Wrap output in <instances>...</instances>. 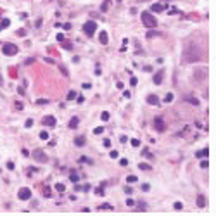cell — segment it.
<instances>
[{
  "mask_svg": "<svg viewBox=\"0 0 216 216\" xmlns=\"http://www.w3.org/2000/svg\"><path fill=\"white\" fill-rule=\"evenodd\" d=\"M156 35H157L156 31H150V33H147V36H149V38H152V36H156Z\"/></svg>",
  "mask_w": 216,
  "mask_h": 216,
  "instance_id": "obj_48",
  "label": "cell"
},
{
  "mask_svg": "<svg viewBox=\"0 0 216 216\" xmlns=\"http://www.w3.org/2000/svg\"><path fill=\"white\" fill-rule=\"evenodd\" d=\"M78 123H80L78 118H71V121H69V128H76L78 126Z\"/></svg>",
  "mask_w": 216,
  "mask_h": 216,
  "instance_id": "obj_17",
  "label": "cell"
},
{
  "mask_svg": "<svg viewBox=\"0 0 216 216\" xmlns=\"http://www.w3.org/2000/svg\"><path fill=\"white\" fill-rule=\"evenodd\" d=\"M207 166H209V163H207V159H204V161H201V168H202V169H207Z\"/></svg>",
  "mask_w": 216,
  "mask_h": 216,
  "instance_id": "obj_27",
  "label": "cell"
},
{
  "mask_svg": "<svg viewBox=\"0 0 216 216\" xmlns=\"http://www.w3.org/2000/svg\"><path fill=\"white\" fill-rule=\"evenodd\" d=\"M38 104H40V106H43V104H49V100H45V99H40Z\"/></svg>",
  "mask_w": 216,
  "mask_h": 216,
  "instance_id": "obj_46",
  "label": "cell"
},
{
  "mask_svg": "<svg viewBox=\"0 0 216 216\" xmlns=\"http://www.w3.org/2000/svg\"><path fill=\"white\" fill-rule=\"evenodd\" d=\"M207 154H209V149L206 147V149H202V150H199L195 156H197V157H207Z\"/></svg>",
  "mask_w": 216,
  "mask_h": 216,
  "instance_id": "obj_16",
  "label": "cell"
},
{
  "mask_svg": "<svg viewBox=\"0 0 216 216\" xmlns=\"http://www.w3.org/2000/svg\"><path fill=\"white\" fill-rule=\"evenodd\" d=\"M164 9H166V4H152L150 5V10L152 12H163Z\"/></svg>",
  "mask_w": 216,
  "mask_h": 216,
  "instance_id": "obj_8",
  "label": "cell"
},
{
  "mask_svg": "<svg viewBox=\"0 0 216 216\" xmlns=\"http://www.w3.org/2000/svg\"><path fill=\"white\" fill-rule=\"evenodd\" d=\"M61 73H62L64 76H69V73H68V69H66V66H61Z\"/></svg>",
  "mask_w": 216,
  "mask_h": 216,
  "instance_id": "obj_29",
  "label": "cell"
},
{
  "mask_svg": "<svg viewBox=\"0 0 216 216\" xmlns=\"http://www.w3.org/2000/svg\"><path fill=\"white\" fill-rule=\"evenodd\" d=\"M85 142H87V138L85 137H76L74 138V145H76V147H83Z\"/></svg>",
  "mask_w": 216,
  "mask_h": 216,
  "instance_id": "obj_11",
  "label": "cell"
},
{
  "mask_svg": "<svg viewBox=\"0 0 216 216\" xmlns=\"http://www.w3.org/2000/svg\"><path fill=\"white\" fill-rule=\"evenodd\" d=\"M31 156H33L35 161H38V163H47V156H45V152H43L42 149H35Z\"/></svg>",
  "mask_w": 216,
  "mask_h": 216,
  "instance_id": "obj_5",
  "label": "cell"
},
{
  "mask_svg": "<svg viewBox=\"0 0 216 216\" xmlns=\"http://www.w3.org/2000/svg\"><path fill=\"white\" fill-rule=\"evenodd\" d=\"M57 42H64V35H62V33L57 35Z\"/></svg>",
  "mask_w": 216,
  "mask_h": 216,
  "instance_id": "obj_44",
  "label": "cell"
},
{
  "mask_svg": "<svg viewBox=\"0 0 216 216\" xmlns=\"http://www.w3.org/2000/svg\"><path fill=\"white\" fill-rule=\"evenodd\" d=\"M24 126H26V128H31V126H33V119H26Z\"/></svg>",
  "mask_w": 216,
  "mask_h": 216,
  "instance_id": "obj_31",
  "label": "cell"
},
{
  "mask_svg": "<svg viewBox=\"0 0 216 216\" xmlns=\"http://www.w3.org/2000/svg\"><path fill=\"white\" fill-rule=\"evenodd\" d=\"M100 209H112V206H111V204H102Z\"/></svg>",
  "mask_w": 216,
  "mask_h": 216,
  "instance_id": "obj_41",
  "label": "cell"
},
{
  "mask_svg": "<svg viewBox=\"0 0 216 216\" xmlns=\"http://www.w3.org/2000/svg\"><path fill=\"white\" fill-rule=\"evenodd\" d=\"M123 97H125V99H130V97H131V93H130L128 90H125V92H123Z\"/></svg>",
  "mask_w": 216,
  "mask_h": 216,
  "instance_id": "obj_39",
  "label": "cell"
},
{
  "mask_svg": "<svg viewBox=\"0 0 216 216\" xmlns=\"http://www.w3.org/2000/svg\"><path fill=\"white\" fill-rule=\"evenodd\" d=\"M99 40H100V43H102V45H107V43H109L107 33H106V31H102V33H100V36H99Z\"/></svg>",
  "mask_w": 216,
  "mask_h": 216,
  "instance_id": "obj_10",
  "label": "cell"
},
{
  "mask_svg": "<svg viewBox=\"0 0 216 216\" xmlns=\"http://www.w3.org/2000/svg\"><path fill=\"white\" fill-rule=\"evenodd\" d=\"M0 30H2V28H0Z\"/></svg>",
  "mask_w": 216,
  "mask_h": 216,
  "instance_id": "obj_55",
  "label": "cell"
},
{
  "mask_svg": "<svg viewBox=\"0 0 216 216\" xmlns=\"http://www.w3.org/2000/svg\"><path fill=\"white\" fill-rule=\"evenodd\" d=\"M69 180H71V182H74V183H76V182H78V180H80V175H78V173H74V171H73V173H71V175H69Z\"/></svg>",
  "mask_w": 216,
  "mask_h": 216,
  "instance_id": "obj_20",
  "label": "cell"
},
{
  "mask_svg": "<svg viewBox=\"0 0 216 216\" xmlns=\"http://www.w3.org/2000/svg\"><path fill=\"white\" fill-rule=\"evenodd\" d=\"M55 190H57V192H61V194H62V192H64V190H66V185H64V183H57V185H55Z\"/></svg>",
  "mask_w": 216,
  "mask_h": 216,
  "instance_id": "obj_22",
  "label": "cell"
},
{
  "mask_svg": "<svg viewBox=\"0 0 216 216\" xmlns=\"http://www.w3.org/2000/svg\"><path fill=\"white\" fill-rule=\"evenodd\" d=\"M109 156L112 157V159H116V157H119V152H118V150H111V154H109Z\"/></svg>",
  "mask_w": 216,
  "mask_h": 216,
  "instance_id": "obj_28",
  "label": "cell"
},
{
  "mask_svg": "<svg viewBox=\"0 0 216 216\" xmlns=\"http://www.w3.org/2000/svg\"><path fill=\"white\" fill-rule=\"evenodd\" d=\"M164 100H166V102H173V93H168Z\"/></svg>",
  "mask_w": 216,
  "mask_h": 216,
  "instance_id": "obj_33",
  "label": "cell"
},
{
  "mask_svg": "<svg viewBox=\"0 0 216 216\" xmlns=\"http://www.w3.org/2000/svg\"><path fill=\"white\" fill-rule=\"evenodd\" d=\"M0 87H4V78H2V74H0Z\"/></svg>",
  "mask_w": 216,
  "mask_h": 216,
  "instance_id": "obj_54",
  "label": "cell"
},
{
  "mask_svg": "<svg viewBox=\"0 0 216 216\" xmlns=\"http://www.w3.org/2000/svg\"><path fill=\"white\" fill-rule=\"evenodd\" d=\"M100 118H102V121H107V119L111 118V116H109V112H107V111H104V112L100 114Z\"/></svg>",
  "mask_w": 216,
  "mask_h": 216,
  "instance_id": "obj_25",
  "label": "cell"
},
{
  "mask_svg": "<svg viewBox=\"0 0 216 216\" xmlns=\"http://www.w3.org/2000/svg\"><path fill=\"white\" fill-rule=\"evenodd\" d=\"M187 100H188L192 106H199V104H201V102H199V99H195V97H188Z\"/></svg>",
  "mask_w": 216,
  "mask_h": 216,
  "instance_id": "obj_21",
  "label": "cell"
},
{
  "mask_svg": "<svg viewBox=\"0 0 216 216\" xmlns=\"http://www.w3.org/2000/svg\"><path fill=\"white\" fill-rule=\"evenodd\" d=\"M147 102L150 104V106H157L159 99H157V95H149V97H147Z\"/></svg>",
  "mask_w": 216,
  "mask_h": 216,
  "instance_id": "obj_12",
  "label": "cell"
},
{
  "mask_svg": "<svg viewBox=\"0 0 216 216\" xmlns=\"http://www.w3.org/2000/svg\"><path fill=\"white\" fill-rule=\"evenodd\" d=\"M149 188H150V185H149V183H145V185H142V190H144V192H147Z\"/></svg>",
  "mask_w": 216,
  "mask_h": 216,
  "instance_id": "obj_45",
  "label": "cell"
},
{
  "mask_svg": "<svg viewBox=\"0 0 216 216\" xmlns=\"http://www.w3.org/2000/svg\"><path fill=\"white\" fill-rule=\"evenodd\" d=\"M2 50H4L5 55H16V54H17V45H14V43H5V45L2 47Z\"/></svg>",
  "mask_w": 216,
  "mask_h": 216,
  "instance_id": "obj_4",
  "label": "cell"
},
{
  "mask_svg": "<svg viewBox=\"0 0 216 216\" xmlns=\"http://www.w3.org/2000/svg\"><path fill=\"white\" fill-rule=\"evenodd\" d=\"M126 182L128 183H133V182H137V176H135V175H130V176L126 178Z\"/></svg>",
  "mask_w": 216,
  "mask_h": 216,
  "instance_id": "obj_26",
  "label": "cell"
},
{
  "mask_svg": "<svg viewBox=\"0 0 216 216\" xmlns=\"http://www.w3.org/2000/svg\"><path fill=\"white\" fill-rule=\"evenodd\" d=\"M130 83H131V85H137V83H138V80L135 78V76H131V80H130Z\"/></svg>",
  "mask_w": 216,
  "mask_h": 216,
  "instance_id": "obj_42",
  "label": "cell"
},
{
  "mask_svg": "<svg viewBox=\"0 0 216 216\" xmlns=\"http://www.w3.org/2000/svg\"><path fill=\"white\" fill-rule=\"evenodd\" d=\"M43 125H47V126H55V118H54V116H45V118H43Z\"/></svg>",
  "mask_w": 216,
  "mask_h": 216,
  "instance_id": "obj_9",
  "label": "cell"
},
{
  "mask_svg": "<svg viewBox=\"0 0 216 216\" xmlns=\"http://www.w3.org/2000/svg\"><path fill=\"white\" fill-rule=\"evenodd\" d=\"M197 206H199V207H204V206H206V197H204V195H199V197H197Z\"/></svg>",
  "mask_w": 216,
  "mask_h": 216,
  "instance_id": "obj_13",
  "label": "cell"
},
{
  "mask_svg": "<svg viewBox=\"0 0 216 216\" xmlns=\"http://www.w3.org/2000/svg\"><path fill=\"white\" fill-rule=\"evenodd\" d=\"M144 154H145V157H149V159H152V157H154V156H152V154H150V152H149V150H147V149H145V150H144Z\"/></svg>",
  "mask_w": 216,
  "mask_h": 216,
  "instance_id": "obj_40",
  "label": "cell"
},
{
  "mask_svg": "<svg viewBox=\"0 0 216 216\" xmlns=\"http://www.w3.org/2000/svg\"><path fill=\"white\" fill-rule=\"evenodd\" d=\"M7 26H10V21H9V19H2V24H0V28H7Z\"/></svg>",
  "mask_w": 216,
  "mask_h": 216,
  "instance_id": "obj_24",
  "label": "cell"
},
{
  "mask_svg": "<svg viewBox=\"0 0 216 216\" xmlns=\"http://www.w3.org/2000/svg\"><path fill=\"white\" fill-rule=\"evenodd\" d=\"M81 87H83V90H90V88H92V85H90V83H83Z\"/></svg>",
  "mask_w": 216,
  "mask_h": 216,
  "instance_id": "obj_38",
  "label": "cell"
},
{
  "mask_svg": "<svg viewBox=\"0 0 216 216\" xmlns=\"http://www.w3.org/2000/svg\"><path fill=\"white\" fill-rule=\"evenodd\" d=\"M92 187L87 183V185H74V190H83V192H88Z\"/></svg>",
  "mask_w": 216,
  "mask_h": 216,
  "instance_id": "obj_14",
  "label": "cell"
},
{
  "mask_svg": "<svg viewBox=\"0 0 216 216\" xmlns=\"http://www.w3.org/2000/svg\"><path fill=\"white\" fill-rule=\"evenodd\" d=\"M116 88H119V90H123V88H125V85H123V83H121V81H118V85H116Z\"/></svg>",
  "mask_w": 216,
  "mask_h": 216,
  "instance_id": "obj_47",
  "label": "cell"
},
{
  "mask_svg": "<svg viewBox=\"0 0 216 216\" xmlns=\"http://www.w3.org/2000/svg\"><path fill=\"white\" fill-rule=\"evenodd\" d=\"M119 164L121 166H128V159H119Z\"/></svg>",
  "mask_w": 216,
  "mask_h": 216,
  "instance_id": "obj_37",
  "label": "cell"
},
{
  "mask_svg": "<svg viewBox=\"0 0 216 216\" xmlns=\"http://www.w3.org/2000/svg\"><path fill=\"white\" fill-rule=\"evenodd\" d=\"M131 145H133V147H138V145H140V140L133 138V140H131Z\"/></svg>",
  "mask_w": 216,
  "mask_h": 216,
  "instance_id": "obj_32",
  "label": "cell"
},
{
  "mask_svg": "<svg viewBox=\"0 0 216 216\" xmlns=\"http://www.w3.org/2000/svg\"><path fill=\"white\" fill-rule=\"evenodd\" d=\"M201 57H202V52L195 43H190L183 50V62H197V61H201Z\"/></svg>",
  "mask_w": 216,
  "mask_h": 216,
  "instance_id": "obj_1",
  "label": "cell"
},
{
  "mask_svg": "<svg viewBox=\"0 0 216 216\" xmlns=\"http://www.w3.org/2000/svg\"><path fill=\"white\" fill-rule=\"evenodd\" d=\"M142 23H144V26H147V28H156L157 26V17H154L150 12H144V14H142Z\"/></svg>",
  "mask_w": 216,
  "mask_h": 216,
  "instance_id": "obj_2",
  "label": "cell"
},
{
  "mask_svg": "<svg viewBox=\"0 0 216 216\" xmlns=\"http://www.w3.org/2000/svg\"><path fill=\"white\" fill-rule=\"evenodd\" d=\"M138 168H140V169H144V171H150V169H152V166H150V164H145V163H140Z\"/></svg>",
  "mask_w": 216,
  "mask_h": 216,
  "instance_id": "obj_18",
  "label": "cell"
},
{
  "mask_svg": "<svg viewBox=\"0 0 216 216\" xmlns=\"http://www.w3.org/2000/svg\"><path fill=\"white\" fill-rule=\"evenodd\" d=\"M17 197H19L21 201H28L31 197V190L28 187H23V188H19V192H17Z\"/></svg>",
  "mask_w": 216,
  "mask_h": 216,
  "instance_id": "obj_6",
  "label": "cell"
},
{
  "mask_svg": "<svg viewBox=\"0 0 216 216\" xmlns=\"http://www.w3.org/2000/svg\"><path fill=\"white\" fill-rule=\"evenodd\" d=\"M119 140H121V142H123V144H125V142H128V137H125V135H123V137L119 138Z\"/></svg>",
  "mask_w": 216,
  "mask_h": 216,
  "instance_id": "obj_52",
  "label": "cell"
},
{
  "mask_svg": "<svg viewBox=\"0 0 216 216\" xmlns=\"http://www.w3.org/2000/svg\"><path fill=\"white\" fill-rule=\"evenodd\" d=\"M7 168L9 169H14V163H7Z\"/></svg>",
  "mask_w": 216,
  "mask_h": 216,
  "instance_id": "obj_53",
  "label": "cell"
},
{
  "mask_svg": "<svg viewBox=\"0 0 216 216\" xmlns=\"http://www.w3.org/2000/svg\"><path fill=\"white\" fill-rule=\"evenodd\" d=\"M154 126H156L157 131H164V130H166V123H164L163 118H156L154 119Z\"/></svg>",
  "mask_w": 216,
  "mask_h": 216,
  "instance_id": "obj_7",
  "label": "cell"
},
{
  "mask_svg": "<svg viewBox=\"0 0 216 216\" xmlns=\"http://www.w3.org/2000/svg\"><path fill=\"white\" fill-rule=\"evenodd\" d=\"M104 147H111V140H109V138L104 140Z\"/></svg>",
  "mask_w": 216,
  "mask_h": 216,
  "instance_id": "obj_43",
  "label": "cell"
},
{
  "mask_svg": "<svg viewBox=\"0 0 216 216\" xmlns=\"http://www.w3.org/2000/svg\"><path fill=\"white\" fill-rule=\"evenodd\" d=\"M40 138H42V140H49V138H50L49 131H47V130H43V131H40Z\"/></svg>",
  "mask_w": 216,
  "mask_h": 216,
  "instance_id": "obj_19",
  "label": "cell"
},
{
  "mask_svg": "<svg viewBox=\"0 0 216 216\" xmlns=\"http://www.w3.org/2000/svg\"><path fill=\"white\" fill-rule=\"evenodd\" d=\"M62 28H64V30H69V28H71V24H69V23H66V24H62Z\"/></svg>",
  "mask_w": 216,
  "mask_h": 216,
  "instance_id": "obj_51",
  "label": "cell"
},
{
  "mask_svg": "<svg viewBox=\"0 0 216 216\" xmlns=\"http://www.w3.org/2000/svg\"><path fill=\"white\" fill-rule=\"evenodd\" d=\"M126 204H128V206H133V204H135V201H131V199H128V201H126Z\"/></svg>",
  "mask_w": 216,
  "mask_h": 216,
  "instance_id": "obj_50",
  "label": "cell"
},
{
  "mask_svg": "<svg viewBox=\"0 0 216 216\" xmlns=\"http://www.w3.org/2000/svg\"><path fill=\"white\" fill-rule=\"evenodd\" d=\"M95 30H97L95 21H88V23L83 24V31H85V35H88V36H92V35L95 33Z\"/></svg>",
  "mask_w": 216,
  "mask_h": 216,
  "instance_id": "obj_3",
  "label": "cell"
},
{
  "mask_svg": "<svg viewBox=\"0 0 216 216\" xmlns=\"http://www.w3.org/2000/svg\"><path fill=\"white\" fill-rule=\"evenodd\" d=\"M17 36H26V30H17Z\"/></svg>",
  "mask_w": 216,
  "mask_h": 216,
  "instance_id": "obj_34",
  "label": "cell"
},
{
  "mask_svg": "<svg viewBox=\"0 0 216 216\" xmlns=\"http://www.w3.org/2000/svg\"><path fill=\"white\" fill-rule=\"evenodd\" d=\"M74 97H76V92H74V90H69V93H68V100H74Z\"/></svg>",
  "mask_w": 216,
  "mask_h": 216,
  "instance_id": "obj_23",
  "label": "cell"
},
{
  "mask_svg": "<svg viewBox=\"0 0 216 216\" xmlns=\"http://www.w3.org/2000/svg\"><path fill=\"white\" fill-rule=\"evenodd\" d=\"M80 163H88V164H90L92 161H90L88 157H80Z\"/></svg>",
  "mask_w": 216,
  "mask_h": 216,
  "instance_id": "obj_36",
  "label": "cell"
},
{
  "mask_svg": "<svg viewBox=\"0 0 216 216\" xmlns=\"http://www.w3.org/2000/svg\"><path fill=\"white\" fill-rule=\"evenodd\" d=\"M102 131H104V128H102V126H99V128H95V130H93V133H95V135H100Z\"/></svg>",
  "mask_w": 216,
  "mask_h": 216,
  "instance_id": "obj_30",
  "label": "cell"
},
{
  "mask_svg": "<svg viewBox=\"0 0 216 216\" xmlns=\"http://www.w3.org/2000/svg\"><path fill=\"white\" fill-rule=\"evenodd\" d=\"M161 81H163V71H159L157 74H154V83H156V85H159Z\"/></svg>",
  "mask_w": 216,
  "mask_h": 216,
  "instance_id": "obj_15",
  "label": "cell"
},
{
  "mask_svg": "<svg viewBox=\"0 0 216 216\" xmlns=\"http://www.w3.org/2000/svg\"><path fill=\"white\" fill-rule=\"evenodd\" d=\"M175 209H178V211L183 209V204H182V202H175Z\"/></svg>",
  "mask_w": 216,
  "mask_h": 216,
  "instance_id": "obj_35",
  "label": "cell"
},
{
  "mask_svg": "<svg viewBox=\"0 0 216 216\" xmlns=\"http://www.w3.org/2000/svg\"><path fill=\"white\" fill-rule=\"evenodd\" d=\"M125 192H126V194H131L133 190H131V187H125Z\"/></svg>",
  "mask_w": 216,
  "mask_h": 216,
  "instance_id": "obj_49",
  "label": "cell"
}]
</instances>
